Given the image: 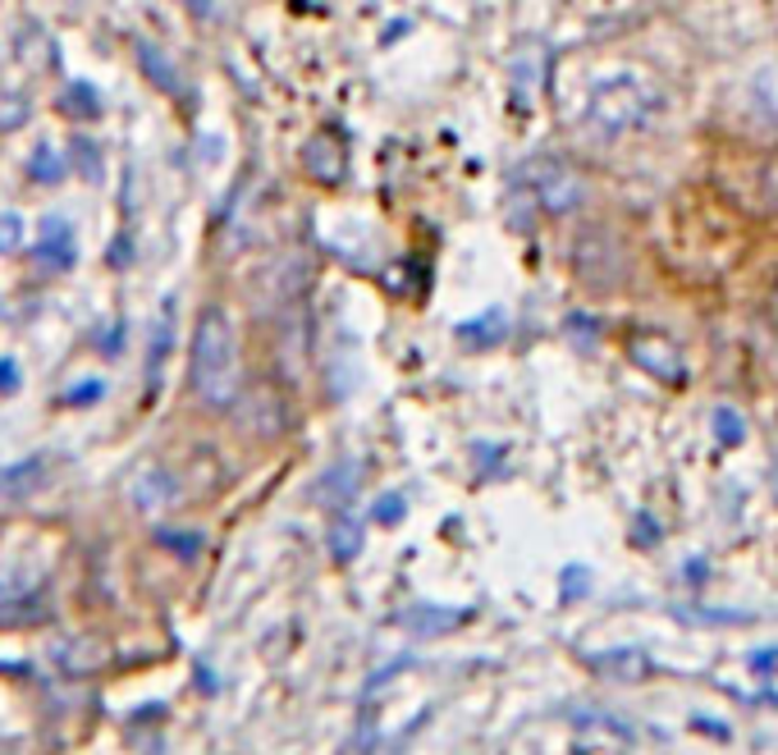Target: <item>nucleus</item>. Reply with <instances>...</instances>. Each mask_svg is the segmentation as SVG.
<instances>
[{
    "label": "nucleus",
    "mask_w": 778,
    "mask_h": 755,
    "mask_svg": "<svg viewBox=\"0 0 778 755\" xmlns=\"http://www.w3.org/2000/svg\"><path fill=\"white\" fill-rule=\"evenodd\" d=\"M660 101L664 96L655 88V78H645L641 69H618L591 88L582 128L595 142H614L622 134H637V128L660 111Z\"/></svg>",
    "instance_id": "obj_1"
},
{
    "label": "nucleus",
    "mask_w": 778,
    "mask_h": 755,
    "mask_svg": "<svg viewBox=\"0 0 778 755\" xmlns=\"http://www.w3.org/2000/svg\"><path fill=\"white\" fill-rule=\"evenodd\" d=\"M193 389L206 408H229L239 394V340L220 307H202L193 325Z\"/></svg>",
    "instance_id": "obj_2"
},
{
    "label": "nucleus",
    "mask_w": 778,
    "mask_h": 755,
    "mask_svg": "<svg viewBox=\"0 0 778 755\" xmlns=\"http://www.w3.org/2000/svg\"><path fill=\"white\" fill-rule=\"evenodd\" d=\"M517 184H523L536 197L540 211H550V216H568L582 206V179L563 161H554V156H536V161H527L523 170H517Z\"/></svg>",
    "instance_id": "obj_3"
},
{
    "label": "nucleus",
    "mask_w": 778,
    "mask_h": 755,
    "mask_svg": "<svg viewBox=\"0 0 778 755\" xmlns=\"http://www.w3.org/2000/svg\"><path fill=\"white\" fill-rule=\"evenodd\" d=\"M628 353H632V362L641 371H651L655 380H664V385H683V353H678V344L673 340H664V334H632V344H628Z\"/></svg>",
    "instance_id": "obj_4"
},
{
    "label": "nucleus",
    "mask_w": 778,
    "mask_h": 755,
    "mask_svg": "<svg viewBox=\"0 0 778 755\" xmlns=\"http://www.w3.org/2000/svg\"><path fill=\"white\" fill-rule=\"evenodd\" d=\"M742 111L765 128H778V65H760L742 78Z\"/></svg>",
    "instance_id": "obj_5"
},
{
    "label": "nucleus",
    "mask_w": 778,
    "mask_h": 755,
    "mask_svg": "<svg viewBox=\"0 0 778 755\" xmlns=\"http://www.w3.org/2000/svg\"><path fill=\"white\" fill-rule=\"evenodd\" d=\"M302 170L317 179V184H325V188L340 184V179H344V147H340V138H334V134L307 138V147H302Z\"/></svg>",
    "instance_id": "obj_6"
},
{
    "label": "nucleus",
    "mask_w": 778,
    "mask_h": 755,
    "mask_svg": "<svg viewBox=\"0 0 778 755\" xmlns=\"http://www.w3.org/2000/svg\"><path fill=\"white\" fill-rule=\"evenodd\" d=\"M37 262H42L46 271H69V266H73V233H69L65 216H46V220H42Z\"/></svg>",
    "instance_id": "obj_7"
},
{
    "label": "nucleus",
    "mask_w": 778,
    "mask_h": 755,
    "mask_svg": "<svg viewBox=\"0 0 778 755\" xmlns=\"http://www.w3.org/2000/svg\"><path fill=\"white\" fill-rule=\"evenodd\" d=\"M46 477L42 458H23V462H10L0 467V500H23V494H33Z\"/></svg>",
    "instance_id": "obj_8"
},
{
    "label": "nucleus",
    "mask_w": 778,
    "mask_h": 755,
    "mask_svg": "<svg viewBox=\"0 0 778 755\" xmlns=\"http://www.w3.org/2000/svg\"><path fill=\"white\" fill-rule=\"evenodd\" d=\"M170 348H174V302H165L161 317H156V325H151V340H147V371L151 376L165 371Z\"/></svg>",
    "instance_id": "obj_9"
},
{
    "label": "nucleus",
    "mask_w": 778,
    "mask_h": 755,
    "mask_svg": "<svg viewBox=\"0 0 778 755\" xmlns=\"http://www.w3.org/2000/svg\"><path fill=\"white\" fill-rule=\"evenodd\" d=\"M458 340L462 344H481V348H490V344H500L504 340V311H485L481 321H467V325H458Z\"/></svg>",
    "instance_id": "obj_10"
},
{
    "label": "nucleus",
    "mask_w": 778,
    "mask_h": 755,
    "mask_svg": "<svg viewBox=\"0 0 778 755\" xmlns=\"http://www.w3.org/2000/svg\"><path fill=\"white\" fill-rule=\"evenodd\" d=\"M540 73H545V46H540V42H531V46L517 50V60H513V78H517V83H523V92H531V88H540Z\"/></svg>",
    "instance_id": "obj_11"
},
{
    "label": "nucleus",
    "mask_w": 778,
    "mask_h": 755,
    "mask_svg": "<svg viewBox=\"0 0 778 755\" xmlns=\"http://www.w3.org/2000/svg\"><path fill=\"white\" fill-rule=\"evenodd\" d=\"M357 545H362V527L348 523V517H334V527H330V554H334V559H353Z\"/></svg>",
    "instance_id": "obj_12"
},
{
    "label": "nucleus",
    "mask_w": 778,
    "mask_h": 755,
    "mask_svg": "<svg viewBox=\"0 0 778 755\" xmlns=\"http://www.w3.org/2000/svg\"><path fill=\"white\" fill-rule=\"evenodd\" d=\"M714 435H719V445H742L746 439V422L737 416V408H729V403H719L714 408Z\"/></svg>",
    "instance_id": "obj_13"
},
{
    "label": "nucleus",
    "mask_w": 778,
    "mask_h": 755,
    "mask_svg": "<svg viewBox=\"0 0 778 755\" xmlns=\"http://www.w3.org/2000/svg\"><path fill=\"white\" fill-rule=\"evenodd\" d=\"M28 174L37 179V184H60L65 161L56 156V147H37V151H33V161H28Z\"/></svg>",
    "instance_id": "obj_14"
},
{
    "label": "nucleus",
    "mask_w": 778,
    "mask_h": 755,
    "mask_svg": "<svg viewBox=\"0 0 778 755\" xmlns=\"http://www.w3.org/2000/svg\"><path fill=\"white\" fill-rule=\"evenodd\" d=\"M138 56H142V65H147V78H156L165 92H174L179 83H174V69L161 60V50H151V46H138Z\"/></svg>",
    "instance_id": "obj_15"
},
{
    "label": "nucleus",
    "mask_w": 778,
    "mask_h": 755,
    "mask_svg": "<svg viewBox=\"0 0 778 755\" xmlns=\"http://www.w3.org/2000/svg\"><path fill=\"white\" fill-rule=\"evenodd\" d=\"M170 490H174V485H170V477H165V472H151V477H147V481L134 490V500H138L142 508H151V504H161Z\"/></svg>",
    "instance_id": "obj_16"
},
{
    "label": "nucleus",
    "mask_w": 778,
    "mask_h": 755,
    "mask_svg": "<svg viewBox=\"0 0 778 755\" xmlns=\"http://www.w3.org/2000/svg\"><path fill=\"white\" fill-rule=\"evenodd\" d=\"M357 485V462H344L340 472H325L321 494H334V500H348V490Z\"/></svg>",
    "instance_id": "obj_17"
},
{
    "label": "nucleus",
    "mask_w": 778,
    "mask_h": 755,
    "mask_svg": "<svg viewBox=\"0 0 778 755\" xmlns=\"http://www.w3.org/2000/svg\"><path fill=\"white\" fill-rule=\"evenodd\" d=\"M23 248V220L14 211L0 216V252H19Z\"/></svg>",
    "instance_id": "obj_18"
},
{
    "label": "nucleus",
    "mask_w": 778,
    "mask_h": 755,
    "mask_svg": "<svg viewBox=\"0 0 778 755\" xmlns=\"http://www.w3.org/2000/svg\"><path fill=\"white\" fill-rule=\"evenodd\" d=\"M101 394H106V389H101V380H83V385H73V389H69L65 403H69V408H88V403H96Z\"/></svg>",
    "instance_id": "obj_19"
},
{
    "label": "nucleus",
    "mask_w": 778,
    "mask_h": 755,
    "mask_svg": "<svg viewBox=\"0 0 778 755\" xmlns=\"http://www.w3.org/2000/svg\"><path fill=\"white\" fill-rule=\"evenodd\" d=\"M19 367H14V362L10 357H0V394H19Z\"/></svg>",
    "instance_id": "obj_20"
},
{
    "label": "nucleus",
    "mask_w": 778,
    "mask_h": 755,
    "mask_svg": "<svg viewBox=\"0 0 778 755\" xmlns=\"http://www.w3.org/2000/svg\"><path fill=\"white\" fill-rule=\"evenodd\" d=\"M399 513H403V500H399V494H385V500L376 504V517H380V523H399Z\"/></svg>",
    "instance_id": "obj_21"
},
{
    "label": "nucleus",
    "mask_w": 778,
    "mask_h": 755,
    "mask_svg": "<svg viewBox=\"0 0 778 755\" xmlns=\"http://www.w3.org/2000/svg\"><path fill=\"white\" fill-rule=\"evenodd\" d=\"M751 668H756V673H778V645L756 650V655H751Z\"/></svg>",
    "instance_id": "obj_22"
}]
</instances>
